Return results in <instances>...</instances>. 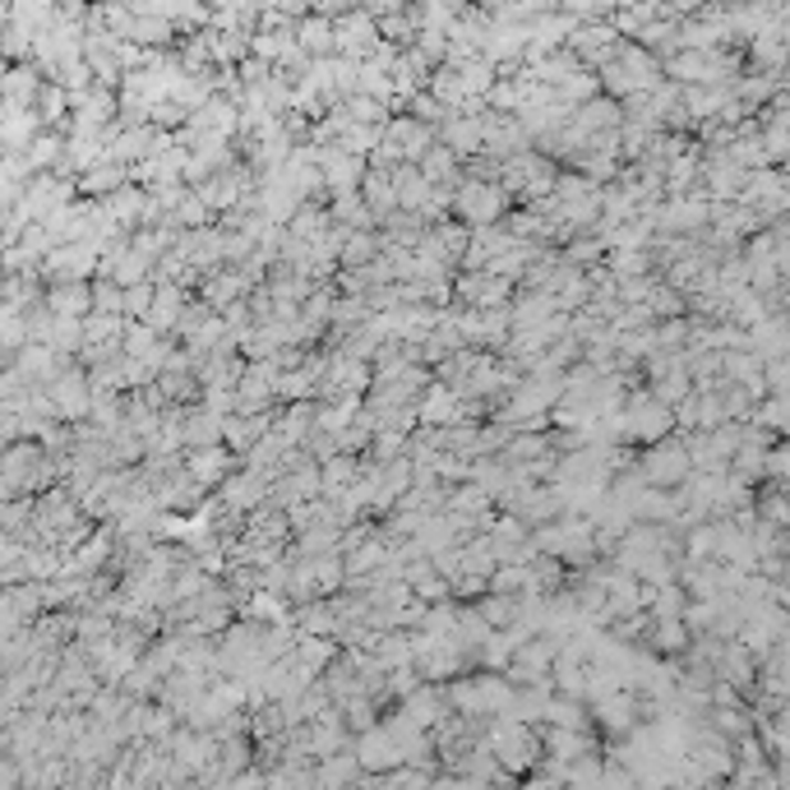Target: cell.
Wrapping results in <instances>:
<instances>
[{"mask_svg": "<svg viewBox=\"0 0 790 790\" xmlns=\"http://www.w3.org/2000/svg\"><path fill=\"white\" fill-rule=\"evenodd\" d=\"M638 471L647 477V486H666V490L689 481L694 477V458H689V444H684V435L675 430L666 439L647 444V449L638 454Z\"/></svg>", "mask_w": 790, "mask_h": 790, "instance_id": "cell-1", "label": "cell"}, {"mask_svg": "<svg viewBox=\"0 0 790 790\" xmlns=\"http://www.w3.org/2000/svg\"><path fill=\"white\" fill-rule=\"evenodd\" d=\"M513 208V195L499 186V180H467L454 195V218H462L467 227H490V222H505Z\"/></svg>", "mask_w": 790, "mask_h": 790, "instance_id": "cell-2", "label": "cell"}, {"mask_svg": "<svg viewBox=\"0 0 790 790\" xmlns=\"http://www.w3.org/2000/svg\"><path fill=\"white\" fill-rule=\"evenodd\" d=\"M592 721H596L605 745L628 740V735L638 730V721H643V694L638 689H615V694L592 698Z\"/></svg>", "mask_w": 790, "mask_h": 790, "instance_id": "cell-3", "label": "cell"}, {"mask_svg": "<svg viewBox=\"0 0 790 790\" xmlns=\"http://www.w3.org/2000/svg\"><path fill=\"white\" fill-rule=\"evenodd\" d=\"M620 29L611 19H578L573 23V33H569V51H578L583 56V65L601 70L605 61H615L620 56Z\"/></svg>", "mask_w": 790, "mask_h": 790, "instance_id": "cell-4", "label": "cell"}, {"mask_svg": "<svg viewBox=\"0 0 790 790\" xmlns=\"http://www.w3.org/2000/svg\"><path fill=\"white\" fill-rule=\"evenodd\" d=\"M46 388H51V398H56L65 420H89L93 416V375H89L84 361H70Z\"/></svg>", "mask_w": 790, "mask_h": 790, "instance_id": "cell-5", "label": "cell"}, {"mask_svg": "<svg viewBox=\"0 0 790 790\" xmlns=\"http://www.w3.org/2000/svg\"><path fill=\"white\" fill-rule=\"evenodd\" d=\"M46 282H79V278H97L102 269V250L93 241H61L42 259Z\"/></svg>", "mask_w": 790, "mask_h": 790, "instance_id": "cell-6", "label": "cell"}, {"mask_svg": "<svg viewBox=\"0 0 790 790\" xmlns=\"http://www.w3.org/2000/svg\"><path fill=\"white\" fill-rule=\"evenodd\" d=\"M513 292H518V282L495 278L490 269H458V278H454V301H458V305H477V310H486V305H509Z\"/></svg>", "mask_w": 790, "mask_h": 790, "instance_id": "cell-7", "label": "cell"}, {"mask_svg": "<svg viewBox=\"0 0 790 790\" xmlns=\"http://www.w3.org/2000/svg\"><path fill=\"white\" fill-rule=\"evenodd\" d=\"M356 758H361L365 772L380 777V772H393L398 762H407V749H403V740H398V730H393L388 721H380L375 730L356 735Z\"/></svg>", "mask_w": 790, "mask_h": 790, "instance_id": "cell-8", "label": "cell"}, {"mask_svg": "<svg viewBox=\"0 0 790 790\" xmlns=\"http://www.w3.org/2000/svg\"><path fill=\"white\" fill-rule=\"evenodd\" d=\"M467 246H471V227L462 218H444V222H430L426 236H420V254H430L439 263H449V269H462L467 259Z\"/></svg>", "mask_w": 790, "mask_h": 790, "instance_id": "cell-9", "label": "cell"}, {"mask_svg": "<svg viewBox=\"0 0 790 790\" xmlns=\"http://www.w3.org/2000/svg\"><path fill=\"white\" fill-rule=\"evenodd\" d=\"M269 490H273V481L269 477H263V471H254V467H236L231 471V477L214 490L218 499H222V505L227 509H236V513H254L259 505H269Z\"/></svg>", "mask_w": 790, "mask_h": 790, "instance_id": "cell-10", "label": "cell"}, {"mask_svg": "<svg viewBox=\"0 0 790 790\" xmlns=\"http://www.w3.org/2000/svg\"><path fill=\"white\" fill-rule=\"evenodd\" d=\"M384 139H388V144H398L407 163H420V157H426V153L435 148L439 125L420 121V116H412V112H398V116H393V121L384 125Z\"/></svg>", "mask_w": 790, "mask_h": 790, "instance_id": "cell-11", "label": "cell"}, {"mask_svg": "<svg viewBox=\"0 0 790 790\" xmlns=\"http://www.w3.org/2000/svg\"><path fill=\"white\" fill-rule=\"evenodd\" d=\"M375 42H380V19H375L371 10H365V6L337 19V56H356V61H365V56L375 51Z\"/></svg>", "mask_w": 790, "mask_h": 790, "instance_id": "cell-12", "label": "cell"}, {"mask_svg": "<svg viewBox=\"0 0 790 790\" xmlns=\"http://www.w3.org/2000/svg\"><path fill=\"white\" fill-rule=\"evenodd\" d=\"M241 462H246V458L236 454L231 444H204V449H186V467L195 471V477H199L208 490H218Z\"/></svg>", "mask_w": 790, "mask_h": 790, "instance_id": "cell-13", "label": "cell"}, {"mask_svg": "<svg viewBox=\"0 0 790 790\" xmlns=\"http://www.w3.org/2000/svg\"><path fill=\"white\" fill-rule=\"evenodd\" d=\"M320 167H324V180H329V195L333 190H361L365 171H371V157H356L337 144H329V148L320 144Z\"/></svg>", "mask_w": 790, "mask_h": 790, "instance_id": "cell-14", "label": "cell"}, {"mask_svg": "<svg viewBox=\"0 0 790 790\" xmlns=\"http://www.w3.org/2000/svg\"><path fill=\"white\" fill-rule=\"evenodd\" d=\"M250 292H254V282L241 273V263H222V269H214V273L204 278V287H199L195 297H204L214 310H227L231 301H241V297H250Z\"/></svg>", "mask_w": 790, "mask_h": 790, "instance_id": "cell-15", "label": "cell"}, {"mask_svg": "<svg viewBox=\"0 0 790 790\" xmlns=\"http://www.w3.org/2000/svg\"><path fill=\"white\" fill-rule=\"evenodd\" d=\"M439 139L449 144L454 153L471 157V153H481L486 148V121L481 116H471V112H449L439 121Z\"/></svg>", "mask_w": 790, "mask_h": 790, "instance_id": "cell-16", "label": "cell"}, {"mask_svg": "<svg viewBox=\"0 0 790 790\" xmlns=\"http://www.w3.org/2000/svg\"><path fill=\"white\" fill-rule=\"evenodd\" d=\"M643 647H652L656 656H684L694 647V628L684 615H666V620H652Z\"/></svg>", "mask_w": 790, "mask_h": 790, "instance_id": "cell-17", "label": "cell"}, {"mask_svg": "<svg viewBox=\"0 0 790 790\" xmlns=\"http://www.w3.org/2000/svg\"><path fill=\"white\" fill-rule=\"evenodd\" d=\"M190 301H195V292H190V287H180V282H157V301H153L148 324H153L157 333H176L180 314L190 310Z\"/></svg>", "mask_w": 790, "mask_h": 790, "instance_id": "cell-18", "label": "cell"}, {"mask_svg": "<svg viewBox=\"0 0 790 790\" xmlns=\"http://www.w3.org/2000/svg\"><path fill=\"white\" fill-rule=\"evenodd\" d=\"M292 620L301 634H320V638H337V628H342V611L333 596H314L305 605H292Z\"/></svg>", "mask_w": 790, "mask_h": 790, "instance_id": "cell-19", "label": "cell"}, {"mask_svg": "<svg viewBox=\"0 0 790 790\" xmlns=\"http://www.w3.org/2000/svg\"><path fill=\"white\" fill-rule=\"evenodd\" d=\"M297 42L310 51V56H337V19L310 10L297 19Z\"/></svg>", "mask_w": 790, "mask_h": 790, "instance_id": "cell-20", "label": "cell"}, {"mask_svg": "<svg viewBox=\"0 0 790 790\" xmlns=\"http://www.w3.org/2000/svg\"><path fill=\"white\" fill-rule=\"evenodd\" d=\"M416 407H420V420H426V426H454L458 412H462V393H458L454 384L435 380L426 393H420Z\"/></svg>", "mask_w": 790, "mask_h": 790, "instance_id": "cell-21", "label": "cell"}, {"mask_svg": "<svg viewBox=\"0 0 790 790\" xmlns=\"http://www.w3.org/2000/svg\"><path fill=\"white\" fill-rule=\"evenodd\" d=\"M509 310H513V329H537V324L550 320V314H560L555 297L541 292V287H518L513 301H509Z\"/></svg>", "mask_w": 790, "mask_h": 790, "instance_id": "cell-22", "label": "cell"}, {"mask_svg": "<svg viewBox=\"0 0 790 790\" xmlns=\"http://www.w3.org/2000/svg\"><path fill=\"white\" fill-rule=\"evenodd\" d=\"M46 305L56 314H74V320H84V314H93V278L46 282Z\"/></svg>", "mask_w": 790, "mask_h": 790, "instance_id": "cell-23", "label": "cell"}, {"mask_svg": "<svg viewBox=\"0 0 790 790\" xmlns=\"http://www.w3.org/2000/svg\"><path fill=\"white\" fill-rule=\"evenodd\" d=\"M125 180H129V167L116 163V157H107V163H97V167H89L84 176H79V195L84 199H112Z\"/></svg>", "mask_w": 790, "mask_h": 790, "instance_id": "cell-24", "label": "cell"}, {"mask_svg": "<svg viewBox=\"0 0 790 790\" xmlns=\"http://www.w3.org/2000/svg\"><path fill=\"white\" fill-rule=\"evenodd\" d=\"M222 430H227V416L222 412L204 407V403L186 407V444H190V449H204V444H227Z\"/></svg>", "mask_w": 790, "mask_h": 790, "instance_id": "cell-25", "label": "cell"}, {"mask_svg": "<svg viewBox=\"0 0 790 790\" xmlns=\"http://www.w3.org/2000/svg\"><path fill=\"white\" fill-rule=\"evenodd\" d=\"M573 121L592 129V135H601V129H620L624 125V102L611 97V93H596L592 102H583V107H573Z\"/></svg>", "mask_w": 790, "mask_h": 790, "instance_id": "cell-26", "label": "cell"}, {"mask_svg": "<svg viewBox=\"0 0 790 790\" xmlns=\"http://www.w3.org/2000/svg\"><path fill=\"white\" fill-rule=\"evenodd\" d=\"M393 186H398V208H412V214H420L435 190V180L420 171V163H403V167H393Z\"/></svg>", "mask_w": 790, "mask_h": 790, "instance_id": "cell-27", "label": "cell"}, {"mask_svg": "<svg viewBox=\"0 0 790 790\" xmlns=\"http://www.w3.org/2000/svg\"><path fill=\"white\" fill-rule=\"evenodd\" d=\"M42 129H46V121L38 107H14V102H6V148H29Z\"/></svg>", "mask_w": 790, "mask_h": 790, "instance_id": "cell-28", "label": "cell"}, {"mask_svg": "<svg viewBox=\"0 0 790 790\" xmlns=\"http://www.w3.org/2000/svg\"><path fill=\"white\" fill-rule=\"evenodd\" d=\"M420 171H426L435 186H462V153H454L444 139H435V148L420 157Z\"/></svg>", "mask_w": 790, "mask_h": 790, "instance_id": "cell-29", "label": "cell"}, {"mask_svg": "<svg viewBox=\"0 0 790 790\" xmlns=\"http://www.w3.org/2000/svg\"><path fill=\"white\" fill-rule=\"evenodd\" d=\"M107 204H112V218H116L121 227L135 231V227L144 222V214H148V186H139V180H125V186H121Z\"/></svg>", "mask_w": 790, "mask_h": 790, "instance_id": "cell-30", "label": "cell"}, {"mask_svg": "<svg viewBox=\"0 0 790 790\" xmlns=\"http://www.w3.org/2000/svg\"><path fill=\"white\" fill-rule=\"evenodd\" d=\"M250 51H254V56H263V61L282 65L287 56H297V51H301V42H297V23H287V29H259L254 42H250Z\"/></svg>", "mask_w": 790, "mask_h": 790, "instance_id": "cell-31", "label": "cell"}, {"mask_svg": "<svg viewBox=\"0 0 790 790\" xmlns=\"http://www.w3.org/2000/svg\"><path fill=\"white\" fill-rule=\"evenodd\" d=\"M361 777H365V768H361L356 749L314 762V781H320V786H361Z\"/></svg>", "mask_w": 790, "mask_h": 790, "instance_id": "cell-32", "label": "cell"}, {"mask_svg": "<svg viewBox=\"0 0 790 790\" xmlns=\"http://www.w3.org/2000/svg\"><path fill=\"white\" fill-rule=\"evenodd\" d=\"M596 93H605V89H601V74L592 65H578L573 74H564L555 84V97L569 102V107H583V102H592Z\"/></svg>", "mask_w": 790, "mask_h": 790, "instance_id": "cell-33", "label": "cell"}, {"mask_svg": "<svg viewBox=\"0 0 790 790\" xmlns=\"http://www.w3.org/2000/svg\"><path fill=\"white\" fill-rule=\"evenodd\" d=\"M361 195H365V204L375 208V218H388L393 208H398V186H393V171L371 167V171H365V180H361Z\"/></svg>", "mask_w": 790, "mask_h": 790, "instance_id": "cell-34", "label": "cell"}, {"mask_svg": "<svg viewBox=\"0 0 790 790\" xmlns=\"http://www.w3.org/2000/svg\"><path fill=\"white\" fill-rule=\"evenodd\" d=\"M320 467H324V495L337 499L342 490L356 486V477H361V454H333V458H324Z\"/></svg>", "mask_w": 790, "mask_h": 790, "instance_id": "cell-35", "label": "cell"}, {"mask_svg": "<svg viewBox=\"0 0 790 790\" xmlns=\"http://www.w3.org/2000/svg\"><path fill=\"white\" fill-rule=\"evenodd\" d=\"M647 388H652V398H662L666 407H679L694 393V375H689V365L679 361L675 371H666L662 380H647Z\"/></svg>", "mask_w": 790, "mask_h": 790, "instance_id": "cell-36", "label": "cell"}, {"mask_svg": "<svg viewBox=\"0 0 790 790\" xmlns=\"http://www.w3.org/2000/svg\"><path fill=\"white\" fill-rule=\"evenodd\" d=\"M320 371H310V365H297V371H282L278 375V403H297V398H314L320 393Z\"/></svg>", "mask_w": 790, "mask_h": 790, "instance_id": "cell-37", "label": "cell"}, {"mask_svg": "<svg viewBox=\"0 0 790 790\" xmlns=\"http://www.w3.org/2000/svg\"><path fill=\"white\" fill-rule=\"evenodd\" d=\"M477 605H481V615H486L495 628H509V624L522 620V596H518V592H486Z\"/></svg>", "mask_w": 790, "mask_h": 790, "instance_id": "cell-38", "label": "cell"}, {"mask_svg": "<svg viewBox=\"0 0 790 790\" xmlns=\"http://www.w3.org/2000/svg\"><path fill=\"white\" fill-rule=\"evenodd\" d=\"M380 250H384V246H380V231L352 227V231H347V246H342V269H365V263H371Z\"/></svg>", "mask_w": 790, "mask_h": 790, "instance_id": "cell-39", "label": "cell"}, {"mask_svg": "<svg viewBox=\"0 0 790 790\" xmlns=\"http://www.w3.org/2000/svg\"><path fill=\"white\" fill-rule=\"evenodd\" d=\"M439 102H444V107H449V112H458L462 107V102H467V89H462V74H458V65H439L435 74H430V84H426Z\"/></svg>", "mask_w": 790, "mask_h": 790, "instance_id": "cell-40", "label": "cell"}, {"mask_svg": "<svg viewBox=\"0 0 790 790\" xmlns=\"http://www.w3.org/2000/svg\"><path fill=\"white\" fill-rule=\"evenodd\" d=\"M342 107H347L352 121H361V125H388L393 121V107H388V102H380L375 93H347V97H342Z\"/></svg>", "mask_w": 790, "mask_h": 790, "instance_id": "cell-41", "label": "cell"}, {"mask_svg": "<svg viewBox=\"0 0 790 790\" xmlns=\"http://www.w3.org/2000/svg\"><path fill=\"white\" fill-rule=\"evenodd\" d=\"M416 33H420V14L407 6V10H398V14H380V38L384 42H398V46H412L416 42Z\"/></svg>", "mask_w": 790, "mask_h": 790, "instance_id": "cell-42", "label": "cell"}, {"mask_svg": "<svg viewBox=\"0 0 790 790\" xmlns=\"http://www.w3.org/2000/svg\"><path fill=\"white\" fill-rule=\"evenodd\" d=\"M51 347H56L61 356H79L84 352V320H74V314H56V329H51Z\"/></svg>", "mask_w": 790, "mask_h": 790, "instance_id": "cell-43", "label": "cell"}, {"mask_svg": "<svg viewBox=\"0 0 790 790\" xmlns=\"http://www.w3.org/2000/svg\"><path fill=\"white\" fill-rule=\"evenodd\" d=\"M380 144H384V125H361V121H352L347 129H342V139H337V148H347L356 157H371Z\"/></svg>", "mask_w": 790, "mask_h": 790, "instance_id": "cell-44", "label": "cell"}, {"mask_svg": "<svg viewBox=\"0 0 790 790\" xmlns=\"http://www.w3.org/2000/svg\"><path fill=\"white\" fill-rule=\"evenodd\" d=\"M214 29V23H208ZM250 33H218L214 29V65H241L250 56Z\"/></svg>", "mask_w": 790, "mask_h": 790, "instance_id": "cell-45", "label": "cell"}, {"mask_svg": "<svg viewBox=\"0 0 790 790\" xmlns=\"http://www.w3.org/2000/svg\"><path fill=\"white\" fill-rule=\"evenodd\" d=\"M84 337L89 342H121L125 337V314H107V310L84 314Z\"/></svg>", "mask_w": 790, "mask_h": 790, "instance_id": "cell-46", "label": "cell"}, {"mask_svg": "<svg viewBox=\"0 0 790 790\" xmlns=\"http://www.w3.org/2000/svg\"><path fill=\"white\" fill-rule=\"evenodd\" d=\"M121 689H125L129 698H157V694H163V671H153L148 662H139L135 671L121 679Z\"/></svg>", "mask_w": 790, "mask_h": 790, "instance_id": "cell-47", "label": "cell"}, {"mask_svg": "<svg viewBox=\"0 0 790 790\" xmlns=\"http://www.w3.org/2000/svg\"><path fill=\"white\" fill-rule=\"evenodd\" d=\"M153 301H157V282H129L125 287V320H148L153 314Z\"/></svg>", "mask_w": 790, "mask_h": 790, "instance_id": "cell-48", "label": "cell"}, {"mask_svg": "<svg viewBox=\"0 0 790 790\" xmlns=\"http://www.w3.org/2000/svg\"><path fill=\"white\" fill-rule=\"evenodd\" d=\"M93 310H107V314H125V287L107 273L93 278Z\"/></svg>", "mask_w": 790, "mask_h": 790, "instance_id": "cell-49", "label": "cell"}, {"mask_svg": "<svg viewBox=\"0 0 790 790\" xmlns=\"http://www.w3.org/2000/svg\"><path fill=\"white\" fill-rule=\"evenodd\" d=\"M527 583H532V564H499L490 573V592H527Z\"/></svg>", "mask_w": 790, "mask_h": 790, "instance_id": "cell-50", "label": "cell"}, {"mask_svg": "<svg viewBox=\"0 0 790 790\" xmlns=\"http://www.w3.org/2000/svg\"><path fill=\"white\" fill-rule=\"evenodd\" d=\"M449 583H454V601H481V596L490 592V573H471V569H462V573L449 578Z\"/></svg>", "mask_w": 790, "mask_h": 790, "instance_id": "cell-51", "label": "cell"}, {"mask_svg": "<svg viewBox=\"0 0 790 790\" xmlns=\"http://www.w3.org/2000/svg\"><path fill=\"white\" fill-rule=\"evenodd\" d=\"M407 112H412V116H420V121H430V125H439L444 116H449V107H444V102H439L430 89H420V93L407 102Z\"/></svg>", "mask_w": 790, "mask_h": 790, "instance_id": "cell-52", "label": "cell"}, {"mask_svg": "<svg viewBox=\"0 0 790 790\" xmlns=\"http://www.w3.org/2000/svg\"><path fill=\"white\" fill-rule=\"evenodd\" d=\"M426 684V675H420V666L412 662V666H398V671H388V694L393 698H407L412 689H420Z\"/></svg>", "mask_w": 790, "mask_h": 790, "instance_id": "cell-53", "label": "cell"}, {"mask_svg": "<svg viewBox=\"0 0 790 790\" xmlns=\"http://www.w3.org/2000/svg\"><path fill=\"white\" fill-rule=\"evenodd\" d=\"M190 121V112L180 107V102H171V97H163V102H153V125H163V129H180Z\"/></svg>", "mask_w": 790, "mask_h": 790, "instance_id": "cell-54", "label": "cell"}, {"mask_svg": "<svg viewBox=\"0 0 790 790\" xmlns=\"http://www.w3.org/2000/svg\"><path fill=\"white\" fill-rule=\"evenodd\" d=\"M310 10H320V14H333V19H342V14L361 10V0H310Z\"/></svg>", "mask_w": 790, "mask_h": 790, "instance_id": "cell-55", "label": "cell"}]
</instances>
